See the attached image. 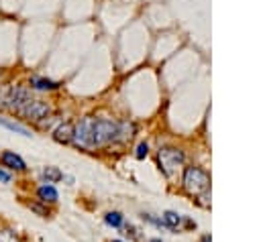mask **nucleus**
Returning a JSON list of instances; mask_svg holds the SVG:
<instances>
[{
    "label": "nucleus",
    "mask_w": 261,
    "mask_h": 242,
    "mask_svg": "<svg viewBox=\"0 0 261 242\" xmlns=\"http://www.w3.org/2000/svg\"><path fill=\"white\" fill-rule=\"evenodd\" d=\"M12 173L8 171V169H4V167H0V183H4V185H8V183H12Z\"/></svg>",
    "instance_id": "aec40b11"
},
{
    "label": "nucleus",
    "mask_w": 261,
    "mask_h": 242,
    "mask_svg": "<svg viewBox=\"0 0 261 242\" xmlns=\"http://www.w3.org/2000/svg\"><path fill=\"white\" fill-rule=\"evenodd\" d=\"M137 134V124L133 120H118V134H116V144L128 142Z\"/></svg>",
    "instance_id": "9d476101"
},
{
    "label": "nucleus",
    "mask_w": 261,
    "mask_h": 242,
    "mask_svg": "<svg viewBox=\"0 0 261 242\" xmlns=\"http://www.w3.org/2000/svg\"><path fill=\"white\" fill-rule=\"evenodd\" d=\"M8 92H10V85H0V108H6Z\"/></svg>",
    "instance_id": "412c9836"
},
{
    "label": "nucleus",
    "mask_w": 261,
    "mask_h": 242,
    "mask_svg": "<svg viewBox=\"0 0 261 242\" xmlns=\"http://www.w3.org/2000/svg\"><path fill=\"white\" fill-rule=\"evenodd\" d=\"M161 220L165 222L167 230H171V232H177V230H192V228H196V222H194V220H190L188 216H181V214H177V211H171V209L163 211Z\"/></svg>",
    "instance_id": "39448f33"
},
{
    "label": "nucleus",
    "mask_w": 261,
    "mask_h": 242,
    "mask_svg": "<svg viewBox=\"0 0 261 242\" xmlns=\"http://www.w3.org/2000/svg\"><path fill=\"white\" fill-rule=\"evenodd\" d=\"M186 163V153L177 146H161L157 150V165L165 177H171Z\"/></svg>",
    "instance_id": "7ed1b4c3"
},
{
    "label": "nucleus",
    "mask_w": 261,
    "mask_h": 242,
    "mask_svg": "<svg viewBox=\"0 0 261 242\" xmlns=\"http://www.w3.org/2000/svg\"><path fill=\"white\" fill-rule=\"evenodd\" d=\"M141 218H143L147 224H151V226H155V228H159V230H167V226H165V222L161 220V216H155V214L143 211V214H141Z\"/></svg>",
    "instance_id": "f3484780"
},
{
    "label": "nucleus",
    "mask_w": 261,
    "mask_h": 242,
    "mask_svg": "<svg viewBox=\"0 0 261 242\" xmlns=\"http://www.w3.org/2000/svg\"><path fill=\"white\" fill-rule=\"evenodd\" d=\"M118 120L112 118H94L90 130V148H102L108 144H116Z\"/></svg>",
    "instance_id": "f257e3e1"
},
{
    "label": "nucleus",
    "mask_w": 261,
    "mask_h": 242,
    "mask_svg": "<svg viewBox=\"0 0 261 242\" xmlns=\"http://www.w3.org/2000/svg\"><path fill=\"white\" fill-rule=\"evenodd\" d=\"M104 222H106V226H110V228H114V230H120V228L124 226V216H122L120 211L112 209V211H106V214H104Z\"/></svg>",
    "instance_id": "4468645a"
},
{
    "label": "nucleus",
    "mask_w": 261,
    "mask_h": 242,
    "mask_svg": "<svg viewBox=\"0 0 261 242\" xmlns=\"http://www.w3.org/2000/svg\"><path fill=\"white\" fill-rule=\"evenodd\" d=\"M110 242H124V240H110Z\"/></svg>",
    "instance_id": "b1692460"
},
{
    "label": "nucleus",
    "mask_w": 261,
    "mask_h": 242,
    "mask_svg": "<svg viewBox=\"0 0 261 242\" xmlns=\"http://www.w3.org/2000/svg\"><path fill=\"white\" fill-rule=\"evenodd\" d=\"M29 100H31V89H29L27 85H10L8 100H6V108L12 110V112H18Z\"/></svg>",
    "instance_id": "423d86ee"
},
{
    "label": "nucleus",
    "mask_w": 261,
    "mask_h": 242,
    "mask_svg": "<svg viewBox=\"0 0 261 242\" xmlns=\"http://www.w3.org/2000/svg\"><path fill=\"white\" fill-rule=\"evenodd\" d=\"M16 114L22 116V118H27V120H31V122H43L51 114V106L45 100H33L31 98Z\"/></svg>",
    "instance_id": "20e7f679"
},
{
    "label": "nucleus",
    "mask_w": 261,
    "mask_h": 242,
    "mask_svg": "<svg viewBox=\"0 0 261 242\" xmlns=\"http://www.w3.org/2000/svg\"><path fill=\"white\" fill-rule=\"evenodd\" d=\"M35 197H37V201H41V203L55 205V203L59 201V191H57V187L51 185V183H41V185H37V189H35Z\"/></svg>",
    "instance_id": "6e6552de"
},
{
    "label": "nucleus",
    "mask_w": 261,
    "mask_h": 242,
    "mask_svg": "<svg viewBox=\"0 0 261 242\" xmlns=\"http://www.w3.org/2000/svg\"><path fill=\"white\" fill-rule=\"evenodd\" d=\"M71 138H73V122L65 120V122H59L53 128V140L55 142H59V144H71Z\"/></svg>",
    "instance_id": "1a4fd4ad"
},
{
    "label": "nucleus",
    "mask_w": 261,
    "mask_h": 242,
    "mask_svg": "<svg viewBox=\"0 0 261 242\" xmlns=\"http://www.w3.org/2000/svg\"><path fill=\"white\" fill-rule=\"evenodd\" d=\"M181 187L190 195H202V193H206L208 187H210V175H208V171L202 169L200 165H188V167H184Z\"/></svg>",
    "instance_id": "f03ea898"
},
{
    "label": "nucleus",
    "mask_w": 261,
    "mask_h": 242,
    "mask_svg": "<svg viewBox=\"0 0 261 242\" xmlns=\"http://www.w3.org/2000/svg\"><path fill=\"white\" fill-rule=\"evenodd\" d=\"M29 87L31 89H39V92H53V89L59 87V83L53 81V79H49V77H43V75H31Z\"/></svg>",
    "instance_id": "9b49d317"
},
{
    "label": "nucleus",
    "mask_w": 261,
    "mask_h": 242,
    "mask_svg": "<svg viewBox=\"0 0 261 242\" xmlns=\"http://www.w3.org/2000/svg\"><path fill=\"white\" fill-rule=\"evenodd\" d=\"M0 242H24L22 236L12 228H0Z\"/></svg>",
    "instance_id": "dca6fc26"
},
{
    "label": "nucleus",
    "mask_w": 261,
    "mask_h": 242,
    "mask_svg": "<svg viewBox=\"0 0 261 242\" xmlns=\"http://www.w3.org/2000/svg\"><path fill=\"white\" fill-rule=\"evenodd\" d=\"M149 242H163V240H161V238H151Z\"/></svg>",
    "instance_id": "5701e85b"
},
{
    "label": "nucleus",
    "mask_w": 261,
    "mask_h": 242,
    "mask_svg": "<svg viewBox=\"0 0 261 242\" xmlns=\"http://www.w3.org/2000/svg\"><path fill=\"white\" fill-rule=\"evenodd\" d=\"M120 230H124L122 234H124V236H128L130 240H143V234H141V230H139V228H135L133 224H126V222H124V226H122Z\"/></svg>",
    "instance_id": "a211bd4d"
},
{
    "label": "nucleus",
    "mask_w": 261,
    "mask_h": 242,
    "mask_svg": "<svg viewBox=\"0 0 261 242\" xmlns=\"http://www.w3.org/2000/svg\"><path fill=\"white\" fill-rule=\"evenodd\" d=\"M147 155H149V144L147 142H139L137 148H135V157L137 159H145Z\"/></svg>",
    "instance_id": "6ab92c4d"
},
{
    "label": "nucleus",
    "mask_w": 261,
    "mask_h": 242,
    "mask_svg": "<svg viewBox=\"0 0 261 242\" xmlns=\"http://www.w3.org/2000/svg\"><path fill=\"white\" fill-rule=\"evenodd\" d=\"M0 126H4V128L10 130V132H16V134H20V136H24V138H31V136H33V132H31L27 126H22V124H18V122H14V120H10V118H4V116H0Z\"/></svg>",
    "instance_id": "f8f14e48"
},
{
    "label": "nucleus",
    "mask_w": 261,
    "mask_h": 242,
    "mask_svg": "<svg viewBox=\"0 0 261 242\" xmlns=\"http://www.w3.org/2000/svg\"><path fill=\"white\" fill-rule=\"evenodd\" d=\"M202 242H212V240H210V234H204V236H202Z\"/></svg>",
    "instance_id": "4be33fe9"
},
{
    "label": "nucleus",
    "mask_w": 261,
    "mask_h": 242,
    "mask_svg": "<svg viewBox=\"0 0 261 242\" xmlns=\"http://www.w3.org/2000/svg\"><path fill=\"white\" fill-rule=\"evenodd\" d=\"M0 167L8 169L10 173H24L29 167H27V161L14 153V150H2L0 153Z\"/></svg>",
    "instance_id": "0eeeda50"
},
{
    "label": "nucleus",
    "mask_w": 261,
    "mask_h": 242,
    "mask_svg": "<svg viewBox=\"0 0 261 242\" xmlns=\"http://www.w3.org/2000/svg\"><path fill=\"white\" fill-rule=\"evenodd\" d=\"M27 207H29L35 216H39V218H49V216H51V205L41 203V201H37V199L27 201Z\"/></svg>",
    "instance_id": "2eb2a0df"
},
{
    "label": "nucleus",
    "mask_w": 261,
    "mask_h": 242,
    "mask_svg": "<svg viewBox=\"0 0 261 242\" xmlns=\"http://www.w3.org/2000/svg\"><path fill=\"white\" fill-rule=\"evenodd\" d=\"M41 179H43V183H59L61 179H63V173L57 169V167H53V165H49V167H43V171H41Z\"/></svg>",
    "instance_id": "ddd939ff"
}]
</instances>
